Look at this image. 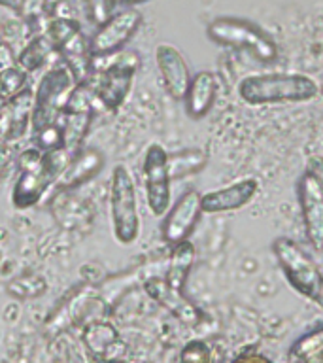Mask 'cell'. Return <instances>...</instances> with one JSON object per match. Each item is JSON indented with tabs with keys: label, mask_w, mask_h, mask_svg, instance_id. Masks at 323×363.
<instances>
[{
	"label": "cell",
	"mask_w": 323,
	"mask_h": 363,
	"mask_svg": "<svg viewBox=\"0 0 323 363\" xmlns=\"http://www.w3.org/2000/svg\"><path fill=\"white\" fill-rule=\"evenodd\" d=\"M6 163V157H0V169H2V164Z\"/></svg>",
	"instance_id": "31"
},
{
	"label": "cell",
	"mask_w": 323,
	"mask_h": 363,
	"mask_svg": "<svg viewBox=\"0 0 323 363\" xmlns=\"http://www.w3.org/2000/svg\"><path fill=\"white\" fill-rule=\"evenodd\" d=\"M208 164V153L203 147H187L180 152L169 153V172L172 182L197 174Z\"/></svg>",
	"instance_id": "20"
},
{
	"label": "cell",
	"mask_w": 323,
	"mask_h": 363,
	"mask_svg": "<svg viewBox=\"0 0 323 363\" xmlns=\"http://www.w3.org/2000/svg\"><path fill=\"white\" fill-rule=\"evenodd\" d=\"M51 50H53L51 40L40 36V38L33 40V42L23 50V53L19 55V59H17V65H19L25 72H34V70H38L40 67H44L45 62H47Z\"/></svg>",
	"instance_id": "22"
},
{
	"label": "cell",
	"mask_w": 323,
	"mask_h": 363,
	"mask_svg": "<svg viewBox=\"0 0 323 363\" xmlns=\"http://www.w3.org/2000/svg\"><path fill=\"white\" fill-rule=\"evenodd\" d=\"M195 255H197L195 246L189 240L176 244L172 248L169 259V271H166V278H164L172 288L183 291L189 272H191V267L195 263Z\"/></svg>",
	"instance_id": "19"
},
{
	"label": "cell",
	"mask_w": 323,
	"mask_h": 363,
	"mask_svg": "<svg viewBox=\"0 0 323 363\" xmlns=\"http://www.w3.org/2000/svg\"><path fill=\"white\" fill-rule=\"evenodd\" d=\"M121 4H138V2H146V0H118Z\"/></svg>",
	"instance_id": "30"
},
{
	"label": "cell",
	"mask_w": 323,
	"mask_h": 363,
	"mask_svg": "<svg viewBox=\"0 0 323 363\" xmlns=\"http://www.w3.org/2000/svg\"><path fill=\"white\" fill-rule=\"evenodd\" d=\"M51 44L61 53L62 61L72 72L76 82L91 78V48L78 21L70 17H57L50 25Z\"/></svg>",
	"instance_id": "7"
},
{
	"label": "cell",
	"mask_w": 323,
	"mask_h": 363,
	"mask_svg": "<svg viewBox=\"0 0 323 363\" xmlns=\"http://www.w3.org/2000/svg\"><path fill=\"white\" fill-rule=\"evenodd\" d=\"M11 65H16V57H13V51L8 44H0V68L11 67Z\"/></svg>",
	"instance_id": "28"
},
{
	"label": "cell",
	"mask_w": 323,
	"mask_h": 363,
	"mask_svg": "<svg viewBox=\"0 0 323 363\" xmlns=\"http://www.w3.org/2000/svg\"><path fill=\"white\" fill-rule=\"evenodd\" d=\"M200 214H203L200 193L189 189L164 214V220L161 223V235H163L164 242L176 246V244L187 240L193 229L197 227Z\"/></svg>",
	"instance_id": "12"
},
{
	"label": "cell",
	"mask_w": 323,
	"mask_h": 363,
	"mask_svg": "<svg viewBox=\"0 0 323 363\" xmlns=\"http://www.w3.org/2000/svg\"><path fill=\"white\" fill-rule=\"evenodd\" d=\"M291 357L302 363H323V325L295 340Z\"/></svg>",
	"instance_id": "21"
},
{
	"label": "cell",
	"mask_w": 323,
	"mask_h": 363,
	"mask_svg": "<svg viewBox=\"0 0 323 363\" xmlns=\"http://www.w3.org/2000/svg\"><path fill=\"white\" fill-rule=\"evenodd\" d=\"M140 25L142 13L138 10H132V8L110 16L106 21L98 25L96 33L91 38V55L98 57L118 53L138 33Z\"/></svg>",
	"instance_id": "10"
},
{
	"label": "cell",
	"mask_w": 323,
	"mask_h": 363,
	"mask_svg": "<svg viewBox=\"0 0 323 363\" xmlns=\"http://www.w3.org/2000/svg\"><path fill=\"white\" fill-rule=\"evenodd\" d=\"M297 195L306 238L312 248L323 252V186L316 176L305 170L297 184Z\"/></svg>",
	"instance_id": "11"
},
{
	"label": "cell",
	"mask_w": 323,
	"mask_h": 363,
	"mask_svg": "<svg viewBox=\"0 0 323 363\" xmlns=\"http://www.w3.org/2000/svg\"><path fill=\"white\" fill-rule=\"evenodd\" d=\"M319 85L314 78L299 72L254 74L240 79L238 96L249 106L299 104L316 99Z\"/></svg>",
	"instance_id": "1"
},
{
	"label": "cell",
	"mask_w": 323,
	"mask_h": 363,
	"mask_svg": "<svg viewBox=\"0 0 323 363\" xmlns=\"http://www.w3.org/2000/svg\"><path fill=\"white\" fill-rule=\"evenodd\" d=\"M34 96L25 89L13 99L0 102V144L16 142L27 135L33 123Z\"/></svg>",
	"instance_id": "13"
},
{
	"label": "cell",
	"mask_w": 323,
	"mask_h": 363,
	"mask_svg": "<svg viewBox=\"0 0 323 363\" xmlns=\"http://www.w3.org/2000/svg\"><path fill=\"white\" fill-rule=\"evenodd\" d=\"M110 220L118 242L132 244L140 235L136 186L129 169L123 164H118L110 178Z\"/></svg>",
	"instance_id": "5"
},
{
	"label": "cell",
	"mask_w": 323,
	"mask_h": 363,
	"mask_svg": "<svg viewBox=\"0 0 323 363\" xmlns=\"http://www.w3.org/2000/svg\"><path fill=\"white\" fill-rule=\"evenodd\" d=\"M306 170L314 174L317 178V182L323 186V157H310L308 159V164H306Z\"/></svg>",
	"instance_id": "27"
},
{
	"label": "cell",
	"mask_w": 323,
	"mask_h": 363,
	"mask_svg": "<svg viewBox=\"0 0 323 363\" xmlns=\"http://www.w3.org/2000/svg\"><path fill=\"white\" fill-rule=\"evenodd\" d=\"M272 252L291 288L323 308V272L316 261L288 237L276 238L272 242Z\"/></svg>",
	"instance_id": "3"
},
{
	"label": "cell",
	"mask_w": 323,
	"mask_h": 363,
	"mask_svg": "<svg viewBox=\"0 0 323 363\" xmlns=\"http://www.w3.org/2000/svg\"><path fill=\"white\" fill-rule=\"evenodd\" d=\"M76 78L67 67H57L45 74L34 95L33 123L30 130H40L53 125H61L67 102L76 87Z\"/></svg>",
	"instance_id": "6"
},
{
	"label": "cell",
	"mask_w": 323,
	"mask_h": 363,
	"mask_svg": "<svg viewBox=\"0 0 323 363\" xmlns=\"http://www.w3.org/2000/svg\"><path fill=\"white\" fill-rule=\"evenodd\" d=\"M104 161L106 159H104L102 152H98L95 147L78 150L70 155L68 163L64 164V169L57 178V184L64 189L84 186L104 169Z\"/></svg>",
	"instance_id": "17"
},
{
	"label": "cell",
	"mask_w": 323,
	"mask_h": 363,
	"mask_svg": "<svg viewBox=\"0 0 323 363\" xmlns=\"http://www.w3.org/2000/svg\"><path fill=\"white\" fill-rule=\"evenodd\" d=\"M45 2H47V0H23L21 13L25 17L36 16V13H40V11H42V8H44Z\"/></svg>",
	"instance_id": "26"
},
{
	"label": "cell",
	"mask_w": 323,
	"mask_h": 363,
	"mask_svg": "<svg viewBox=\"0 0 323 363\" xmlns=\"http://www.w3.org/2000/svg\"><path fill=\"white\" fill-rule=\"evenodd\" d=\"M259 189V182L255 178H242L231 186L214 189L200 195V206L204 214H225L234 210L244 208L251 203Z\"/></svg>",
	"instance_id": "14"
},
{
	"label": "cell",
	"mask_w": 323,
	"mask_h": 363,
	"mask_svg": "<svg viewBox=\"0 0 323 363\" xmlns=\"http://www.w3.org/2000/svg\"><path fill=\"white\" fill-rule=\"evenodd\" d=\"M0 259H2V254H0Z\"/></svg>",
	"instance_id": "32"
},
{
	"label": "cell",
	"mask_w": 323,
	"mask_h": 363,
	"mask_svg": "<svg viewBox=\"0 0 323 363\" xmlns=\"http://www.w3.org/2000/svg\"><path fill=\"white\" fill-rule=\"evenodd\" d=\"M180 363H212V350L204 340H189L181 348Z\"/></svg>",
	"instance_id": "24"
},
{
	"label": "cell",
	"mask_w": 323,
	"mask_h": 363,
	"mask_svg": "<svg viewBox=\"0 0 323 363\" xmlns=\"http://www.w3.org/2000/svg\"><path fill=\"white\" fill-rule=\"evenodd\" d=\"M147 295L155 299L159 305H163L169 312H172L180 322L183 323H197L200 320V312L191 301L187 299L183 291L172 288L164 278L152 277L147 278L144 284Z\"/></svg>",
	"instance_id": "16"
},
{
	"label": "cell",
	"mask_w": 323,
	"mask_h": 363,
	"mask_svg": "<svg viewBox=\"0 0 323 363\" xmlns=\"http://www.w3.org/2000/svg\"><path fill=\"white\" fill-rule=\"evenodd\" d=\"M87 10H89L91 21L101 25L108 19V11H110V0H87Z\"/></svg>",
	"instance_id": "25"
},
{
	"label": "cell",
	"mask_w": 323,
	"mask_h": 363,
	"mask_svg": "<svg viewBox=\"0 0 323 363\" xmlns=\"http://www.w3.org/2000/svg\"><path fill=\"white\" fill-rule=\"evenodd\" d=\"M138 67H140V57L138 53L129 51L104 68L96 78H89L96 101L108 110H118L129 95Z\"/></svg>",
	"instance_id": "8"
},
{
	"label": "cell",
	"mask_w": 323,
	"mask_h": 363,
	"mask_svg": "<svg viewBox=\"0 0 323 363\" xmlns=\"http://www.w3.org/2000/svg\"><path fill=\"white\" fill-rule=\"evenodd\" d=\"M170 184L169 153L161 144H149L144 153V186L153 216H164L170 208Z\"/></svg>",
	"instance_id": "9"
},
{
	"label": "cell",
	"mask_w": 323,
	"mask_h": 363,
	"mask_svg": "<svg viewBox=\"0 0 323 363\" xmlns=\"http://www.w3.org/2000/svg\"><path fill=\"white\" fill-rule=\"evenodd\" d=\"M208 38L232 50L248 51L261 62H272L278 57L276 42L255 23L238 17H217L208 25Z\"/></svg>",
	"instance_id": "4"
},
{
	"label": "cell",
	"mask_w": 323,
	"mask_h": 363,
	"mask_svg": "<svg viewBox=\"0 0 323 363\" xmlns=\"http://www.w3.org/2000/svg\"><path fill=\"white\" fill-rule=\"evenodd\" d=\"M232 363H271V362H268L266 357L257 356V354H248V356L238 357L237 362H232Z\"/></svg>",
	"instance_id": "29"
},
{
	"label": "cell",
	"mask_w": 323,
	"mask_h": 363,
	"mask_svg": "<svg viewBox=\"0 0 323 363\" xmlns=\"http://www.w3.org/2000/svg\"><path fill=\"white\" fill-rule=\"evenodd\" d=\"M28 72H25L19 65L0 68V101L13 99L27 89Z\"/></svg>",
	"instance_id": "23"
},
{
	"label": "cell",
	"mask_w": 323,
	"mask_h": 363,
	"mask_svg": "<svg viewBox=\"0 0 323 363\" xmlns=\"http://www.w3.org/2000/svg\"><path fill=\"white\" fill-rule=\"evenodd\" d=\"M217 78L210 70H200L191 76L187 93L183 96L186 112L191 119H203L212 110L215 99H217Z\"/></svg>",
	"instance_id": "18"
},
{
	"label": "cell",
	"mask_w": 323,
	"mask_h": 363,
	"mask_svg": "<svg viewBox=\"0 0 323 363\" xmlns=\"http://www.w3.org/2000/svg\"><path fill=\"white\" fill-rule=\"evenodd\" d=\"M155 61L163 78L164 89L169 91V95L176 101H183L189 82H191V72L187 67L186 57L181 55L180 50H176L174 45L161 44L155 51Z\"/></svg>",
	"instance_id": "15"
},
{
	"label": "cell",
	"mask_w": 323,
	"mask_h": 363,
	"mask_svg": "<svg viewBox=\"0 0 323 363\" xmlns=\"http://www.w3.org/2000/svg\"><path fill=\"white\" fill-rule=\"evenodd\" d=\"M72 153L64 147L59 150H28L19 157V176L11 191L13 204L17 208H28L42 201L53 182L64 169Z\"/></svg>",
	"instance_id": "2"
}]
</instances>
